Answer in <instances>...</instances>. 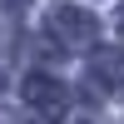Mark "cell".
Instances as JSON below:
<instances>
[{"label":"cell","instance_id":"3","mask_svg":"<svg viewBox=\"0 0 124 124\" xmlns=\"http://www.w3.org/2000/svg\"><path fill=\"white\" fill-rule=\"evenodd\" d=\"M89 75H94V85L104 94L124 99V50H94L89 55Z\"/></svg>","mask_w":124,"mask_h":124},{"label":"cell","instance_id":"5","mask_svg":"<svg viewBox=\"0 0 124 124\" xmlns=\"http://www.w3.org/2000/svg\"><path fill=\"white\" fill-rule=\"evenodd\" d=\"M114 25H119V35H124V5H119V15H114Z\"/></svg>","mask_w":124,"mask_h":124},{"label":"cell","instance_id":"4","mask_svg":"<svg viewBox=\"0 0 124 124\" xmlns=\"http://www.w3.org/2000/svg\"><path fill=\"white\" fill-rule=\"evenodd\" d=\"M0 5H5V10H20V5H30V0H0Z\"/></svg>","mask_w":124,"mask_h":124},{"label":"cell","instance_id":"6","mask_svg":"<svg viewBox=\"0 0 124 124\" xmlns=\"http://www.w3.org/2000/svg\"><path fill=\"white\" fill-rule=\"evenodd\" d=\"M0 85H5V79H0Z\"/></svg>","mask_w":124,"mask_h":124},{"label":"cell","instance_id":"1","mask_svg":"<svg viewBox=\"0 0 124 124\" xmlns=\"http://www.w3.org/2000/svg\"><path fill=\"white\" fill-rule=\"evenodd\" d=\"M45 35H55V45L60 50H89L94 45V35H99V20L89 15L85 5H50V15H45Z\"/></svg>","mask_w":124,"mask_h":124},{"label":"cell","instance_id":"2","mask_svg":"<svg viewBox=\"0 0 124 124\" xmlns=\"http://www.w3.org/2000/svg\"><path fill=\"white\" fill-rule=\"evenodd\" d=\"M25 104L35 109L45 124H55V119L70 114V89L60 85L55 75H25Z\"/></svg>","mask_w":124,"mask_h":124}]
</instances>
